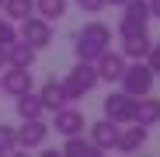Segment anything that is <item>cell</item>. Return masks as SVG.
I'll list each match as a JSON object with an SVG mask.
<instances>
[{
    "mask_svg": "<svg viewBox=\"0 0 160 157\" xmlns=\"http://www.w3.org/2000/svg\"><path fill=\"white\" fill-rule=\"evenodd\" d=\"M104 49H112V28L104 21H87L84 28L77 32V42H73V52H77V60H84V63H94Z\"/></svg>",
    "mask_w": 160,
    "mask_h": 157,
    "instance_id": "obj_1",
    "label": "cell"
},
{
    "mask_svg": "<svg viewBox=\"0 0 160 157\" xmlns=\"http://www.w3.org/2000/svg\"><path fill=\"white\" fill-rule=\"evenodd\" d=\"M63 91H66V101H77V98H84V94H91L101 81H98V70H94V63H84V60H77V66L63 77Z\"/></svg>",
    "mask_w": 160,
    "mask_h": 157,
    "instance_id": "obj_2",
    "label": "cell"
},
{
    "mask_svg": "<svg viewBox=\"0 0 160 157\" xmlns=\"http://www.w3.org/2000/svg\"><path fill=\"white\" fill-rule=\"evenodd\" d=\"M153 81H157V73L146 66V60H132V63H125V70H122V77H118L122 91L132 94V98L150 94V91H153Z\"/></svg>",
    "mask_w": 160,
    "mask_h": 157,
    "instance_id": "obj_3",
    "label": "cell"
},
{
    "mask_svg": "<svg viewBox=\"0 0 160 157\" xmlns=\"http://www.w3.org/2000/svg\"><path fill=\"white\" fill-rule=\"evenodd\" d=\"M146 24H150V4H146V0H129V4H122L118 39H129V35L146 32Z\"/></svg>",
    "mask_w": 160,
    "mask_h": 157,
    "instance_id": "obj_4",
    "label": "cell"
},
{
    "mask_svg": "<svg viewBox=\"0 0 160 157\" xmlns=\"http://www.w3.org/2000/svg\"><path fill=\"white\" fill-rule=\"evenodd\" d=\"M18 133V150H38L45 140H49V122L38 115V119H21V126H14Z\"/></svg>",
    "mask_w": 160,
    "mask_h": 157,
    "instance_id": "obj_5",
    "label": "cell"
},
{
    "mask_svg": "<svg viewBox=\"0 0 160 157\" xmlns=\"http://www.w3.org/2000/svg\"><path fill=\"white\" fill-rule=\"evenodd\" d=\"M18 39H24V42L35 45V49H45V45L52 42V21H45L42 14H28V18L21 21Z\"/></svg>",
    "mask_w": 160,
    "mask_h": 157,
    "instance_id": "obj_6",
    "label": "cell"
},
{
    "mask_svg": "<svg viewBox=\"0 0 160 157\" xmlns=\"http://www.w3.org/2000/svg\"><path fill=\"white\" fill-rule=\"evenodd\" d=\"M0 91L18 98L24 91H35V77H32V66H4L0 73Z\"/></svg>",
    "mask_w": 160,
    "mask_h": 157,
    "instance_id": "obj_7",
    "label": "cell"
},
{
    "mask_svg": "<svg viewBox=\"0 0 160 157\" xmlns=\"http://www.w3.org/2000/svg\"><path fill=\"white\" fill-rule=\"evenodd\" d=\"M132 108H136V98L125 94L122 87L112 91L108 98H104V119H112V122H118V126L132 122Z\"/></svg>",
    "mask_w": 160,
    "mask_h": 157,
    "instance_id": "obj_8",
    "label": "cell"
},
{
    "mask_svg": "<svg viewBox=\"0 0 160 157\" xmlns=\"http://www.w3.org/2000/svg\"><path fill=\"white\" fill-rule=\"evenodd\" d=\"M84 126H87V122H84V112H77L73 105L66 101L63 108L52 112V126H49V129H56L59 136H73V133H84Z\"/></svg>",
    "mask_w": 160,
    "mask_h": 157,
    "instance_id": "obj_9",
    "label": "cell"
},
{
    "mask_svg": "<svg viewBox=\"0 0 160 157\" xmlns=\"http://www.w3.org/2000/svg\"><path fill=\"white\" fill-rule=\"evenodd\" d=\"M125 56L122 52H112V49H104L101 56L94 60V70H98V81H108V84H115L118 77H122V70H125Z\"/></svg>",
    "mask_w": 160,
    "mask_h": 157,
    "instance_id": "obj_10",
    "label": "cell"
},
{
    "mask_svg": "<svg viewBox=\"0 0 160 157\" xmlns=\"http://www.w3.org/2000/svg\"><path fill=\"white\" fill-rule=\"evenodd\" d=\"M118 122H112V119H101V122H94L91 126V143L101 150V154H112L115 147H118Z\"/></svg>",
    "mask_w": 160,
    "mask_h": 157,
    "instance_id": "obj_11",
    "label": "cell"
},
{
    "mask_svg": "<svg viewBox=\"0 0 160 157\" xmlns=\"http://www.w3.org/2000/svg\"><path fill=\"white\" fill-rule=\"evenodd\" d=\"M146 140H150V126L125 122V126L118 129V147H115V150H122V154H136V150H139Z\"/></svg>",
    "mask_w": 160,
    "mask_h": 157,
    "instance_id": "obj_12",
    "label": "cell"
},
{
    "mask_svg": "<svg viewBox=\"0 0 160 157\" xmlns=\"http://www.w3.org/2000/svg\"><path fill=\"white\" fill-rule=\"evenodd\" d=\"M132 122H139V126H157V122H160V98L139 94V98H136V108H132Z\"/></svg>",
    "mask_w": 160,
    "mask_h": 157,
    "instance_id": "obj_13",
    "label": "cell"
},
{
    "mask_svg": "<svg viewBox=\"0 0 160 157\" xmlns=\"http://www.w3.org/2000/svg\"><path fill=\"white\" fill-rule=\"evenodd\" d=\"M35 94L42 98V108H45V112H56V108H63V105H66V91H63V84L56 81V77H49Z\"/></svg>",
    "mask_w": 160,
    "mask_h": 157,
    "instance_id": "obj_14",
    "label": "cell"
},
{
    "mask_svg": "<svg viewBox=\"0 0 160 157\" xmlns=\"http://www.w3.org/2000/svg\"><path fill=\"white\" fill-rule=\"evenodd\" d=\"M35 45H28L24 39H14L7 45V66H35Z\"/></svg>",
    "mask_w": 160,
    "mask_h": 157,
    "instance_id": "obj_15",
    "label": "cell"
},
{
    "mask_svg": "<svg viewBox=\"0 0 160 157\" xmlns=\"http://www.w3.org/2000/svg\"><path fill=\"white\" fill-rule=\"evenodd\" d=\"M150 45H153L150 32H139V35H129V39H122V56H125V60H146Z\"/></svg>",
    "mask_w": 160,
    "mask_h": 157,
    "instance_id": "obj_16",
    "label": "cell"
},
{
    "mask_svg": "<svg viewBox=\"0 0 160 157\" xmlns=\"http://www.w3.org/2000/svg\"><path fill=\"white\" fill-rule=\"evenodd\" d=\"M14 112H18V119H38L45 108H42V98L35 91H24L14 98Z\"/></svg>",
    "mask_w": 160,
    "mask_h": 157,
    "instance_id": "obj_17",
    "label": "cell"
},
{
    "mask_svg": "<svg viewBox=\"0 0 160 157\" xmlns=\"http://www.w3.org/2000/svg\"><path fill=\"white\" fill-rule=\"evenodd\" d=\"M63 140H66L63 154H70V157H101V150L91 140H84V133H73V136H63Z\"/></svg>",
    "mask_w": 160,
    "mask_h": 157,
    "instance_id": "obj_18",
    "label": "cell"
},
{
    "mask_svg": "<svg viewBox=\"0 0 160 157\" xmlns=\"http://www.w3.org/2000/svg\"><path fill=\"white\" fill-rule=\"evenodd\" d=\"M0 14L7 21H24L28 14H35V0H4L0 4Z\"/></svg>",
    "mask_w": 160,
    "mask_h": 157,
    "instance_id": "obj_19",
    "label": "cell"
},
{
    "mask_svg": "<svg viewBox=\"0 0 160 157\" xmlns=\"http://www.w3.org/2000/svg\"><path fill=\"white\" fill-rule=\"evenodd\" d=\"M70 7V0H35V14H42L45 21H59Z\"/></svg>",
    "mask_w": 160,
    "mask_h": 157,
    "instance_id": "obj_20",
    "label": "cell"
},
{
    "mask_svg": "<svg viewBox=\"0 0 160 157\" xmlns=\"http://www.w3.org/2000/svg\"><path fill=\"white\" fill-rule=\"evenodd\" d=\"M0 154H18V133L7 122H0Z\"/></svg>",
    "mask_w": 160,
    "mask_h": 157,
    "instance_id": "obj_21",
    "label": "cell"
},
{
    "mask_svg": "<svg viewBox=\"0 0 160 157\" xmlns=\"http://www.w3.org/2000/svg\"><path fill=\"white\" fill-rule=\"evenodd\" d=\"M14 39H18V28H14V21L0 18V45H11Z\"/></svg>",
    "mask_w": 160,
    "mask_h": 157,
    "instance_id": "obj_22",
    "label": "cell"
},
{
    "mask_svg": "<svg viewBox=\"0 0 160 157\" xmlns=\"http://www.w3.org/2000/svg\"><path fill=\"white\" fill-rule=\"evenodd\" d=\"M146 66L160 77V42H153V45H150V52H146Z\"/></svg>",
    "mask_w": 160,
    "mask_h": 157,
    "instance_id": "obj_23",
    "label": "cell"
},
{
    "mask_svg": "<svg viewBox=\"0 0 160 157\" xmlns=\"http://www.w3.org/2000/svg\"><path fill=\"white\" fill-rule=\"evenodd\" d=\"M77 7L84 11V14H101L108 4H104V0H77Z\"/></svg>",
    "mask_w": 160,
    "mask_h": 157,
    "instance_id": "obj_24",
    "label": "cell"
},
{
    "mask_svg": "<svg viewBox=\"0 0 160 157\" xmlns=\"http://www.w3.org/2000/svg\"><path fill=\"white\" fill-rule=\"evenodd\" d=\"M150 4V18H160V0H146Z\"/></svg>",
    "mask_w": 160,
    "mask_h": 157,
    "instance_id": "obj_25",
    "label": "cell"
},
{
    "mask_svg": "<svg viewBox=\"0 0 160 157\" xmlns=\"http://www.w3.org/2000/svg\"><path fill=\"white\" fill-rule=\"evenodd\" d=\"M7 66V45H0V70Z\"/></svg>",
    "mask_w": 160,
    "mask_h": 157,
    "instance_id": "obj_26",
    "label": "cell"
},
{
    "mask_svg": "<svg viewBox=\"0 0 160 157\" xmlns=\"http://www.w3.org/2000/svg\"><path fill=\"white\" fill-rule=\"evenodd\" d=\"M104 4H112V7H122V4H129V0H104Z\"/></svg>",
    "mask_w": 160,
    "mask_h": 157,
    "instance_id": "obj_27",
    "label": "cell"
},
{
    "mask_svg": "<svg viewBox=\"0 0 160 157\" xmlns=\"http://www.w3.org/2000/svg\"><path fill=\"white\" fill-rule=\"evenodd\" d=\"M0 4H4V0H0Z\"/></svg>",
    "mask_w": 160,
    "mask_h": 157,
    "instance_id": "obj_28",
    "label": "cell"
}]
</instances>
